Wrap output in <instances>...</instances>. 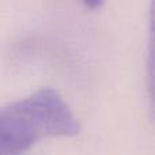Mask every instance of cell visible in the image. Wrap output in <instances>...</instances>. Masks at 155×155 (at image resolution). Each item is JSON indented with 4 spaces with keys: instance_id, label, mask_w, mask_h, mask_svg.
Returning <instances> with one entry per match:
<instances>
[{
    "instance_id": "1",
    "label": "cell",
    "mask_w": 155,
    "mask_h": 155,
    "mask_svg": "<svg viewBox=\"0 0 155 155\" xmlns=\"http://www.w3.org/2000/svg\"><path fill=\"white\" fill-rule=\"evenodd\" d=\"M80 125L53 88L0 107V155L21 154L44 137L75 136Z\"/></svg>"
},
{
    "instance_id": "2",
    "label": "cell",
    "mask_w": 155,
    "mask_h": 155,
    "mask_svg": "<svg viewBox=\"0 0 155 155\" xmlns=\"http://www.w3.org/2000/svg\"><path fill=\"white\" fill-rule=\"evenodd\" d=\"M83 3H84V4L87 5L88 8H91V10H95V8L101 7L102 3H104V0H83Z\"/></svg>"
}]
</instances>
